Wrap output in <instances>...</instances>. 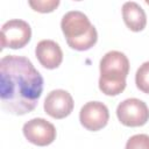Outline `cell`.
Instances as JSON below:
<instances>
[{
    "mask_svg": "<svg viewBox=\"0 0 149 149\" xmlns=\"http://www.w3.org/2000/svg\"><path fill=\"white\" fill-rule=\"evenodd\" d=\"M99 88L106 95H118L126 88V78L129 72L127 56L116 50L106 52L100 59Z\"/></svg>",
    "mask_w": 149,
    "mask_h": 149,
    "instance_id": "7a4b0ae2",
    "label": "cell"
},
{
    "mask_svg": "<svg viewBox=\"0 0 149 149\" xmlns=\"http://www.w3.org/2000/svg\"><path fill=\"white\" fill-rule=\"evenodd\" d=\"M125 149H149V135L146 134L133 135L127 141Z\"/></svg>",
    "mask_w": 149,
    "mask_h": 149,
    "instance_id": "4fadbf2b",
    "label": "cell"
},
{
    "mask_svg": "<svg viewBox=\"0 0 149 149\" xmlns=\"http://www.w3.org/2000/svg\"><path fill=\"white\" fill-rule=\"evenodd\" d=\"M24 137L33 144L44 147L56 139L55 126L43 118H34L27 121L22 128Z\"/></svg>",
    "mask_w": 149,
    "mask_h": 149,
    "instance_id": "8992f818",
    "label": "cell"
},
{
    "mask_svg": "<svg viewBox=\"0 0 149 149\" xmlns=\"http://www.w3.org/2000/svg\"><path fill=\"white\" fill-rule=\"evenodd\" d=\"M108 119V108L100 101H88L80 108L79 112V120L81 126L92 132H97L104 128L107 125Z\"/></svg>",
    "mask_w": 149,
    "mask_h": 149,
    "instance_id": "52a82bcc",
    "label": "cell"
},
{
    "mask_svg": "<svg viewBox=\"0 0 149 149\" xmlns=\"http://www.w3.org/2000/svg\"><path fill=\"white\" fill-rule=\"evenodd\" d=\"M122 17L126 26L133 31H141L147 24V15L143 8L134 1H127L123 3Z\"/></svg>",
    "mask_w": 149,
    "mask_h": 149,
    "instance_id": "30bf717a",
    "label": "cell"
},
{
    "mask_svg": "<svg viewBox=\"0 0 149 149\" xmlns=\"http://www.w3.org/2000/svg\"><path fill=\"white\" fill-rule=\"evenodd\" d=\"M61 28L69 47L74 50H88L97 43V29L80 10H70L65 13L61 21Z\"/></svg>",
    "mask_w": 149,
    "mask_h": 149,
    "instance_id": "3957f363",
    "label": "cell"
},
{
    "mask_svg": "<svg viewBox=\"0 0 149 149\" xmlns=\"http://www.w3.org/2000/svg\"><path fill=\"white\" fill-rule=\"evenodd\" d=\"M135 83L140 91L149 94V61L144 62L136 71Z\"/></svg>",
    "mask_w": 149,
    "mask_h": 149,
    "instance_id": "8fae6325",
    "label": "cell"
},
{
    "mask_svg": "<svg viewBox=\"0 0 149 149\" xmlns=\"http://www.w3.org/2000/svg\"><path fill=\"white\" fill-rule=\"evenodd\" d=\"M146 2H147V3H148V5H149V0H147V1H146Z\"/></svg>",
    "mask_w": 149,
    "mask_h": 149,
    "instance_id": "5bb4252c",
    "label": "cell"
},
{
    "mask_svg": "<svg viewBox=\"0 0 149 149\" xmlns=\"http://www.w3.org/2000/svg\"><path fill=\"white\" fill-rule=\"evenodd\" d=\"M43 91V78L23 56L7 55L0 61L1 107L15 115L31 112Z\"/></svg>",
    "mask_w": 149,
    "mask_h": 149,
    "instance_id": "6da1fadb",
    "label": "cell"
},
{
    "mask_svg": "<svg viewBox=\"0 0 149 149\" xmlns=\"http://www.w3.org/2000/svg\"><path fill=\"white\" fill-rule=\"evenodd\" d=\"M73 109V99L65 90H54L44 100V111L54 119H63Z\"/></svg>",
    "mask_w": 149,
    "mask_h": 149,
    "instance_id": "ba28073f",
    "label": "cell"
},
{
    "mask_svg": "<svg viewBox=\"0 0 149 149\" xmlns=\"http://www.w3.org/2000/svg\"><path fill=\"white\" fill-rule=\"evenodd\" d=\"M116 115L122 125L140 127L149 120V108L144 101L137 98H128L118 105Z\"/></svg>",
    "mask_w": 149,
    "mask_h": 149,
    "instance_id": "5b68a950",
    "label": "cell"
},
{
    "mask_svg": "<svg viewBox=\"0 0 149 149\" xmlns=\"http://www.w3.org/2000/svg\"><path fill=\"white\" fill-rule=\"evenodd\" d=\"M59 5V0H30L29 6L40 13H50Z\"/></svg>",
    "mask_w": 149,
    "mask_h": 149,
    "instance_id": "7c38bea8",
    "label": "cell"
},
{
    "mask_svg": "<svg viewBox=\"0 0 149 149\" xmlns=\"http://www.w3.org/2000/svg\"><path fill=\"white\" fill-rule=\"evenodd\" d=\"M35 55L41 65L47 69H56L63 61V51L52 40L40 41L35 48Z\"/></svg>",
    "mask_w": 149,
    "mask_h": 149,
    "instance_id": "9c48e42d",
    "label": "cell"
},
{
    "mask_svg": "<svg viewBox=\"0 0 149 149\" xmlns=\"http://www.w3.org/2000/svg\"><path fill=\"white\" fill-rule=\"evenodd\" d=\"M31 37V28L28 22L13 19L5 22L1 27V48L20 49L23 48Z\"/></svg>",
    "mask_w": 149,
    "mask_h": 149,
    "instance_id": "277c9868",
    "label": "cell"
}]
</instances>
